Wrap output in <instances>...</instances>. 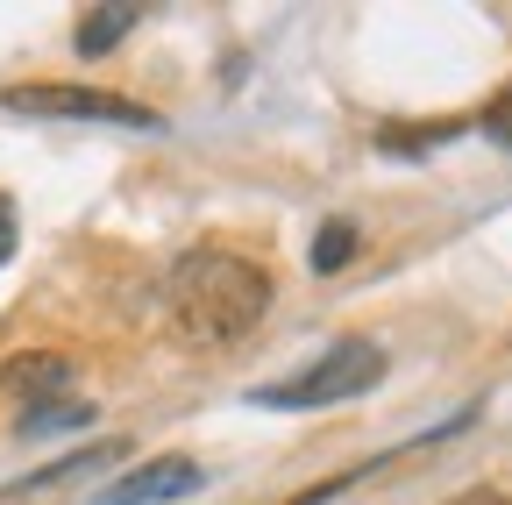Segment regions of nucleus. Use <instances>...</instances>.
<instances>
[{
    "label": "nucleus",
    "mask_w": 512,
    "mask_h": 505,
    "mask_svg": "<svg viewBox=\"0 0 512 505\" xmlns=\"http://www.w3.org/2000/svg\"><path fill=\"white\" fill-rule=\"evenodd\" d=\"M264 313H271L264 264L228 257V249H200V257H185L178 278H171V321H178L185 342H200V349L242 342Z\"/></svg>",
    "instance_id": "f257e3e1"
},
{
    "label": "nucleus",
    "mask_w": 512,
    "mask_h": 505,
    "mask_svg": "<svg viewBox=\"0 0 512 505\" xmlns=\"http://www.w3.org/2000/svg\"><path fill=\"white\" fill-rule=\"evenodd\" d=\"M384 377V349L377 342H335L313 370L285 377V385H256L249 406H278V413H306V406H342V399H363Z\"/></svg>",
    "instance_id": "f03ea898"
},
{
    "label": "nucleus",
    "mask_w": 512,
    "mask_h": 505,
    "mask_svg": "<svg viewBox=\"0 0 512 505\" xmlns=\"http://www.w3.org/2000/svg\"><path fill=\"white\" fill-rule=\"evenodd\" d=\"M15 114H43V121H121V129H164L157 107L121 100V93H93V86H8L0 93Z\"/></svg>",
    "instance_id": "7ed1b4c3"
},
{
    "label": "nucleus",
    "mask_w": 512,
    "mask_h": 505,
    "mask_svg": "<svg viewBox=\"0 0 512 505\" xmlns=\"http://www.w3.org/2000/svg\"><path fill=\"white\" fill-rule=\"evenodd\" d=\"M0 392H8V399H29V406H57L64 392H72V356H64V349H29V356H15L8 370H0Z\"/></svg>",
    "instance_id": "20e7f679"
},
{
    "label": "nucleus",
    "mask_w": 512,
    "mask_h": 505,
    "mask_svg": "<svg viewBox=\"0 0 512 505\" xmlns=\"http://www.w3.org/2000/svg\"><path fill=\"white\" fill-rule=\"evenodd\" d=\"M207 470L185 463V456H164V463H143L136 477H121L100 491V505H157V498H178V491H200Z\"/></svg>",
    "instance_id": "39448f33"
},
{
    "label": "nucleus",
    "mask_w": 512,
    "mask_h": 505,
    "mask_svg": "<svg viewBox=\"0 0 512 505\" xmlns=\"http://www.w3.org/2000/svg\"><path fill=\"white\" fill-rule=\"evenodd\" d=\"M128 29H136V8H93V15L79 22V50L100 57V50H114Z\"/></svg>",
    "instance_id": "423d86ee"
},
{
    "label": "nucleus",
    "mask_w": 512,
    "mask_h": 505,
    "mask_svg": "<svg viewBox=\"0 0 512 505\" xmlns=\"http://www.w3.org/2000/svg\"><path fill=\"white\" fill-rule=\"evenodd\" d=\"M356 221H320V235H313V271L328 278V271H342L349 257H356Z\"/></svg>",
    "instance_id": "0eeeda50"
},
{
    "label": "nucleus",
    "mask_w": 512,
    "mask_h": 505,
    "mask_svg": "<svg viewBox=\"0 0 512 505\" xmlns=\"http://www.w3.org/2000/svg\"><path fill=\"white\" fill-rule=\"evenodd\" d=\"M484 136H498V143H512V93H498V100L484 107Z\"/></svg>",
    "instance_id": "6e6552de"
},
{
    "label": "nucleus",
    "mask_w": 512,
    "mask_h": 505,
    "mask_svg": "<svg viewBox=\"0 0 512 505\" xmlns=\"http://www.w3.org/2000/svg\"><path fill=\"white\" fill-rule=\"evenodd\" d=\"M15 257V207H8V193H0V264Z\"/></svg>",
    "instance_id": "1a4fd4ad"
},
{
    "label": "nucleus",
    "mask_w": 512,
    "mask_h": 505,
    "mask_svg": "<svg viewBox=\"0 0 512 505\" xmlns=\"http://www.w3.org/2000/svg\"><path fill=\"white\" fill-rule=\"evenodd\" d=\"M456 505H498V498H491V491H477V498H456Z\"/></svg>",
    "instance_id": "9d476101"
}]
</instances>
